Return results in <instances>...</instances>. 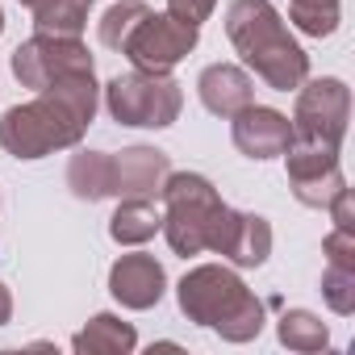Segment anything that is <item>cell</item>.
<instances>
[{
    "mask_svg": "<svg viewBox=\"0 0 355 355\" xmlns=\"http://www.w3.org/2000/svg\"><path fill=\"white\" fill-rule=\"evenodd\" d=\"M21 5H30V9H34V5H38V0H21Z\"/></svg>",
    "mask_w": 355,
    "mask_h": 355,
    "instance_id": "28",
    "label": "cell"
},
{
    "mask_svg": "<svg viewBox=\"0 0 355 355\" xmlns=\"http://www.w3.org/2000/svg\"><path fill=\"white\" fill-rule=\"evenodd\" d=\"M209 251H218L222 259H230L234 268H259L272 255V226L259 214H239L226 205Z\"/></svg>",
    "mask_w": 355,
    "mask_h": 355,
    "instance_id": "11",
    "label": "cell"
},
{
    "mask_svg": "<svg viewBox=\"0 0 355 355\" xmlns=\"http://www.w3.org/2000/svg\"><path fill=\"white\" fill-rule=\"evenodd\" d=\"M171 171V159L159 146H125L109 155V197H159Z\"/></svg>",
    "mask_w": 355,
    "mask_h": 355,
    "instance_id": "10",
    "label": "cell"
},
{
    "mask_svg": "<svg viewBox=\"0 0 355 355\" xmlns=\"http://www.w3.org/2000/svg\"><path fill=\"white\" fill-rule=\"evenodd\" d=\"M326 209H330V218H334V226H338V230H355V205H351V189H343V193H338V197H334Z\"/></svg>",
    "mask_w": 355,
    "mask_h": 355,
    "instance_id": "25",
    "label": "cell"
},
{
    "mask_svg": "<svg viewBox=\"0 0 355 355\" xmlns=\"http://www.w3.org/2000/svg\"><path fill=\"white\" fill-rule=\"evenodd\" d=\"M230 121H234V125H230L234 146H239L247 159H276V155H284L288 142H293V121H288L284 113L268 109V105H255V101H251V105L239 109Z\"/></svg>",
    "mask_w": 355,
    "mask_h": 355,
    "instance_id": "12",
    "label": "cell"
},
{
    "mask_svg": "<svg viewBox=\"0 0 355 355\" xmlns=\"http://www.w3.org/2000/svg\"><path fill=\"white\" fill-rule=\"evenodd\" d=\"M105 105L113 113V121L121 125H138V130H163L180 117V105H184V92L180 84L171 80V71L155 76V71H125V76H113L109 88H105Z\"/></svg>",
    "mask_w": 355,
    "mask_h": 355,
    "instance_id": "5",
    "label": "cell"
},
{
    "mask_svg": "<svg viewBox=\"0 0 355 355\" xmlns=\"http://www.w3.org/2000/svg\"><path fill=\"white\" fill-rule=\"evenodd\" d=\"M347 117H351V92H347V84L343 80H309V84L297 88L293 138L343 146Z\"/></svg>",
    "mask_w": 355,
    "mask_h": 355,
    "instance_id": "8",
    "label": "cell"
},
{
    "mask_svg": "<svg viewBox=\"0 0 355 355\" xmlns=\"http://www.w3.org/2000/svg\"><path fill=\"white\" fill-rule=\"evenodd\" d=\"M288 21L309 38H330L338 30V0H288Z\"/></svg>",
    "mask_w": 355,
    "mask_h": 355,
    "instance_id": "21",
    "label": "cell"
},
{
    "mask_svg": "<svg viewBox=\"0 0 355 355\" xmlns=\"http://www.w3.org/2000/svg\"><path fill=\"white\" fill-rule=\"evenodd\" d=\"M67 189L76 201H105L109 197V155L105 150H80L67 163Z\"/></svg>",
    "mask_w": 355,
    "mask_h": 355,
    "instance_id": "17",
    "label": "cell"
},
{
    "mask_svg": "<svg viewBox=\"0 0 355 355\" xmlns=\"http://www.w3.org/2000/svg\"><path fill=\"white\" fill-rule=\"evenodd\" d=\"M322 255H326V263H334V268H355V230H330L326 234V243H322Z\"/></svg>",
    "mask_w": 355,
    "mask_h": 355,
    "instance_id": "23",
    "label": "cell"
},
{
    "mask_svg": "<svg viewBox=\"0 0 355 355\" xmlns=\"http://www.w3.org/2000/svg\"><path fill=\"white\" fill-rule=\"evenodd\" d=\"M13 322V293L0 284V326H9Z\"/></svg>",
    "mask_w": 355,
    "mask_h": 355,
    "instance_id": "26",
    "label": "cell"
},
{
    "mask_svg": "<svg viewBox=\"0 0 355 355\" xmlns=\"http://www.w3.org/2000/svg\"><path fill=\"white\" fill-rule=\"evenodd\" d=\"M276 334H280V343H284L288 351H301V355H309V351H322V347L330 343V330H326V322H322L318 313H309V309H288V313L280 318Z\"/></svg>",
    "mask_w": 355,
    "mask_h": 355,
    "instance_id": "19",
    "label": "cell"
},
{
    "mask_svg": "<svg viewBox=\"0 0 355 355\" xmlns=\"http://www.w3.org/2000/svg\"><path fill=\"white\" fill-rule=\"evenodd\" d=\"M146 13H150V9L142 5V0H113V5L105 9V17L96 21L101 42H105L109 51H121V46H125V38L138 30V21H142Z\"/></svg>",
    "mask_w": 355,
    "mask_h": 355,
    "instance_id": "20",
    "label": "cell"
},
{
    "mask_svg": "<svg viewBox=\"0 0 355 355\" xmlns=\"http://www.w3.org/2000/svg\"><path fill=\"white\" fill-rule=\"evenodd\" d=\"M159 226H163V214L146 197H121V205L109 218V239L121 247H142L159 234Z\"/></svg>",
    "mask_w": 355,
    "mask_h": 355,
    "instance_id": "15",
    "label": "cell"
},
{
    "mask_svg": "<svg viewBox=\"0 0 355 355\" xmlns=\"http://www.w3.org/2000/svg\"><path fill=\"white\" fill-rule=\"evenodd\" d=\"M71 71H92V55L80 38H59V34H34L13 51V76L21 88L42 92L46 84L71 76Z\"/></svg>",
    "mask_w": 355,
    "mask_h": 355,
    "instance_id": "9",
    "label": "cell"
},
{
    "mask_svg": "<svg viewBox=\"0 0 355 355\" xmlns=\"http://www.w3.org/2000/svg\"><path fill=\"white\" fill-rule=\"evenodd\" d=\"M71 347H76L80 355H130V351L138 347V334H134L130 322H121V318H113V313H96V318L71 338Z\"/></svg>",
    "mask_w": 355,
    "mask_h": 355,
    "instance_id": "16",
    "label": "cell"
},
{
    "mask_svg": "<svg viewBox=\"0 0 355 355\" xmlns=\"http://www.w3.org/2000/svg\"><path fill=\"white\" fill-rule=\"evenodd\" d=\"M0 34H5V13H0Z\"/></svg>",
    "mask_w": 355,
    "mask_h": 355,
    "instance_id": "27",
    "label": "cell"
},
{
    "mask_svg": "<svg viewBox=\"0 0 355 355\" xmlns=\"http://www.w3.org/2000/svg\"><path fill=\"white\" fill-rule=\"evenodd\" d=\"M284 171H288L293 197L309 209H326L347 189V175L338 167V146H330V142L293 138L284 150Z\"/></svg>",
    "mask_w": 355,
    "mask_h": 355,
    "instance_id": "6",
    "label": "cell"
},
{
    "mask_svg": "<svg viewBox=\"0 0 355 355\" xmlns=\"http://www.w3.org/2000/svg\"><path fill=\"white\" fill-rule=\"evenodd\" d=\"M96 101L101 92H96L92 71H71L46 84L34 101L13 105L0 117V146L13 159H46L55 150H67L92 125Z\"/></svg>",
    "mask_w": 355,
    "mask_h": 355,
    "instance_id": "1",
    "label": "cell"
},
{
    "mask_svg": "<svg viewBox=\"0 0 355 355\" xmlns=\"http://www.w3.org/2000/svg\"><path fill=\"white\" fill-rule=\"evenodd\" d=\"M92 0H38L34 5V26L38 34H59V38H80L88 26Z\"/></svg>",
    "mask_w": 355,
    "mask_h": 355,
    "instance_id": "18",
    "label": "cell"
},
{
    "mask_svg": "<svg viewBox=\"0 0 355 355\" xmlns=\"http://www.w3.org/2000/svg\"><path fill=\"white\" fill-rule=\"evenodd\" d=\"M214 9H218V0H167V13H171V17H180V21H189V26L209 21Z\"/></svg>",
    "mask_w": 355,
    "mask_h": 355,
    "instance_id": "24",
    "label": "cell"
},
{
    "mask_svg": "<svg viewBox=\"0 0 355 355\" xmlns=\"http://www.w3.org/2000/svg\"><path fill=\"white\" fill-rule=\"evenodd\" d=\"M180 309L189 322L218 330L226 343H251L263 330V301L222 263H201L193 268L180 288Z\"/></svg>",
    "mask_w": 355,
    "mask_h": 355,
    "instance_id": "3",
    "label": "cell"
},
{
    "mask_svg": "<svg viewBox=\"0 0 355 355\" xmlns=\"http://www.w3.org/2000/svg\"><path fill=\"white\" fill-rule=\"evenodd\" d=\"M322 297H326V305H330L334 313L351 318V313H355V268H334V263H326V272H322Z\"/></svg>",
    "mask_w": 355,
    "mask_h": 355,
    "instance_id": "22",
    "label": "cell"
},
{
    "mask_svg": "<svg viewBox=\"0 0 355 355\" xmlns=\"http://www.w3.org/2000/svg\"><path fill=\"white\" fill-rule=\"evenodd\" d=\"M197 92H201V105L214 113V117H234L239 109H247L255 101V84L243 67L234 63H214L201 71L197 80Z\"/></svg>",
    "mask_w": 355,
    "mask_h": 355,
    "instance_id": "14",
    "label": "cell"
},
{
    "mask_svg": "<svg viewBox=\"0 0 355 355\" xmlns=\"http://www.w3.org/2000/svg\"><path fill=\"white\" fill-rule=\"evenodd\" d=\"M109 293L125 305V309H150L163 301L167 293V272L155 255L146 251H134V255H121L113 268H109Z\"/></svg>",
    "mask_w": 355,
    "mask_h": 355,
    "instance_id": "13",
    "label": "cell"
},
{
    "mask_svg": "<svg viewBox=\"0 0 355 355\" xmlns=\"http://www.w3.org/2000/svg\"><path fill=\"white\" fill-rule=\"evenodd\" d=\"M226 34L243 63L276 92H297L309 80V55L288 34L284 17L268 0H234L226 9Z\"/></svg>",
    "mask_w": 355,
    "mask_h": 355,
    "instance_id": "2",
    "label": "cell"
},
{
    "mask_svg": "<svg viewBox=\"0 0 355 355\" xmlns=\"http://www.w3.org/2000/svg\"><path fill=\"white\" fill-rule=\"evenodd\" d=\"M163 197V234L167 247L175 255H201L214 243V230L226 214V201L218 197V189L197 171H167V180L159 189Z\"/></svg>",
    "mask_w": 355,
    "mask_h": 355,
    "instance_id": "4",
    "label": "cell"
},
{
    "mask_svg": "<svg viewBox=\"0 0 355 355\" xmlns=\"http://www.w3.org/2000/svg\"><path fill=\"white\" fill-rule=\"evenodd\" d=\"M201 38V26H189L180 17H171V13H146L138 21V30L125 38L121 55L138 67V71H171L175 63H180Z\"/></svg>",
    "mask_w": 355,
    "mask_h": 355,
    "instance_id": "7",
    "label": "cell"
}]
</instances>
